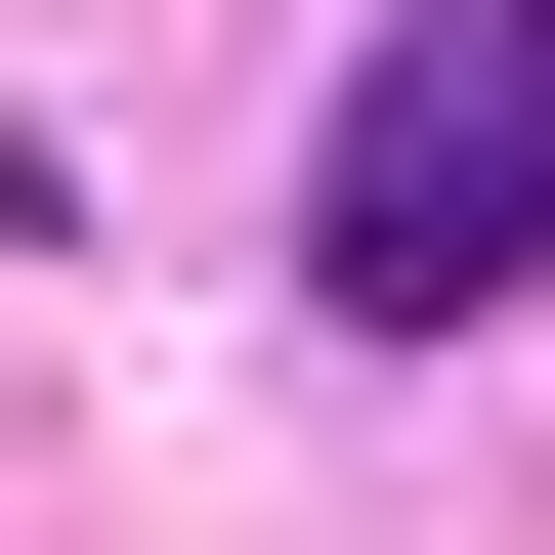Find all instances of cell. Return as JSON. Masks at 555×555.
<instances>
[{
	"instance_id": "cell-1",
	"label": "cell",
	"mask_w": 555,
	"mask_h": 555,
	"mask_svg": "<svg viewBox=\"0 0 555 555\" xmlns=\"http://www.w3.org/2000/svg\"><path fill=\"white\" fill-rule=\"evenodd\" d=\"M299 299H343V343H470V299H555V0H385V43H343Z\"/></svg>"
}]
</instances>
